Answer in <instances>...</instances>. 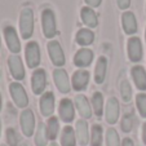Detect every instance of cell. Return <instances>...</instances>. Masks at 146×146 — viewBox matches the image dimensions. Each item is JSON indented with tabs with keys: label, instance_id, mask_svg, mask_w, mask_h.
<instances>
[{
	"label": "cell",
	"instance_id": "1",
	"mask_svg": "<svg viewBox=\"0 0 146 146\" xmlns=\"http://www.w3.org/2000/svg\"><path fill=\"white\" fill-rule=\"evenodd\" d=\"M19 30L23 39H29L34 33V12L31 8H25L19 16Z\"/></svg>",
	"mask_w": 146,
	"mask_h": 146
},
{
	"label": "cell",
	"instance_id": "2",
	"mask_svg": "<svg viewBox=\"0 0 146 146\" xmlns=\"http://www.w3.org/2000/svg\"><path fill=\"white\" fill-rule=\"evenodd\" d=\"M41 23H43V31L47 38H53L57 34L56 27V17L52 9H44L41 12Z\"/></svg>",
	"mask_w": 146,
	"mask_h": 146
},
{
	"label": "cell",
	"instance_id": "3",
	"mask_svg": "<svg viewBox=\"0 0 146 146\" xmlns=\"http://www.w3.org/2000/svg\"><path fill=\"white\" fill-rule=\"evenodd\" d=\"M9 91H11V94L13 97L14 102L18 108H26L29 104V98L27 94H26L23 87L19 84V83H12L9 86Z\"/></svg>",
	"mask_w": 146,
	"mask_h": 146
},
{
	"label": "cell",
	"instance_id": "4",
	"mask_svg": "<svg viewBox=\"0 0 146 146\" xmlns=\"http://www.w3.org/2000/svg\"><path fill=\"white\" fill-rule=\"evenodd\" d=\"M48 52H49L50 60H52V62L56 66H64L65 54H64V50H62V48H61L58 41L52 40L48 43Z\"/></svg>",
	"mask_w": 146,
	"mask_h": 146
},
{
	"label": "cell",
	"instance_id": "5",
	"mask_svg": "<svg viewBox=\"0 0 146 146\" xmlns=\"http://www.w3.org/2000/svg\"><path fill=\"white\" fill-rule=\"evenodd\" d=\"M26 61L29 67L34 69L40 64V49L36 41H31L26 45Z\"/></svg>",
	"mask_w": 146,
	"mask_h": 146
},
{
	"label": "cell",
	"instance_id": "6",
	"mask_svg": "<svg viewBox=\"0 0 146 146\" xmlns=\"http://www.w3.org/2000/svg\"><path fill=\"white\" fill-rule=\"evenodd\" d=\"M4 35H5L7 45H8L9 50L13 53H18L21 50V43L18 40V35H17L14 27L12 26H5L4 27Z\"/></svg>",
	"mask_w": 146,
	"mask_h": 146
},
{
	"label": "cell",
	"instance_id": "7",
	"mask_svg": "<svg viewBox=\"0 0 146 146\" xmlns=\"http://www.w3.org/2000/svg\"><path fill=\"white\" fill-rule=\"evenodd\" d=\"M9 70L12 72V76L17 80H22L25 78V69H23L22 61L17 54H13L8 58Z\"/></svg>",
	"mask_w": 146,
	"mask_h": 146
},
{
	"label": "cell",
	"instance_id": "8",
	"mask_svg": "<svg viewBox=\"0 0 146 146\" xmlns=\"http://www.w3.org/2000/svg\"><path fill=\"white\" fill-rule=\"evenodd\" d=\"M128 56L132 62H138L142 58V45L137 36H133L128 40Z\"/></svg>",
	"mask_w": 146,
	"mask_h": 146
},
{
	"label": "cell",
	"instance_id": "9",
	"mask_svg": "<svg viewBox=\"0 0 146 146\" xmlns=\"http://www.w3.org/2000/svg\"><path fill=\"white\" fill-rule=\"evenodd\" d=\"M31 84H33V91L35 94H40L44 91L45 86H47V76H45V71L43 69H38L34 71L33 79H31Z\"/></svg>",
	"mask_w": 146,
	"mask_h": 146
},
{
	"label": "cell",
	"instance_id": "10",
	"mask_svg": "<svg viewBox=\"0 0 146 146\" xmlns=\"http://www.w3.org/2000/svg\"><path fill=\"white\" fill-rule=\"evenodd\" d=\"M21 127L25 133V136L30 137L34 133V128H35V118H34V113L31 110H25L21 114Z\"/></svg>",
	"mask_w": 146,
	"mask_h": 146
},
{
	"label": "cell",
	"instance_id": "11",
	"mask_svg": "<svg viewBox=\"0 0 146 146\" xmlns=\"http://www.w3.org/2000/svg\"><path fill=\"white\" fill-rule=\"evenodd\" d=\"M53 76H54V82L58 91L61 93H67L70 91V83L66 71L64 69H56L54 72H53Z\"/></svg>",
	"mask_w": 146,
	"mask_h": 146
},
{
	"label": "cell",
	"instance_id": "12",
	"mask_svg": "<svg viewBox=\"0 0 146 146\" xmlns=\"http://www.w3.org/2000/svg\"><path fill=\"white\" fill-rule=\"evenodd\" d=\"M119 118V102L115 97L109 98L108 105H106V120L108 123L114 124L116 123Z\"/></svg>",
	"mask_w": 146,
	"mask_h": 146
},
{
	"label": "cell",
	"instance_id": "13",
	"mask_svg": "<svg viewBox=\"0 0 146 146\" xmlns=\"http://www.w3.org/2000/svg\"><path fill=\"white\" fill-rule=\"evenodd\" d=\"M53 110H54V96L52 92H48L40 98V113L44 116H49L53 114Z\"/></svg>",
	"mask_w": 146,
	"mask_h": 146
},
{
	"label": "cell",
	"instance_id": "14",
	"mask_svg": "<svg viewBox=\"0 0 146 146\" xmlns=\"http://www.w3.org/2000/svg\"><path fill=\"white\" fill-rule=\"evenodd\" d=\"M121 25L128 35H132L137 31V21L132 12H124L121 16Z\"/></svg>",
	"mask_w": 146,
	"mask_h": 146
},
{
	"label": "cell",
	"instance_id": "15",
	"mask_svg": "<svg viewBox=\"0 0 146 146\" xmlns=\"http://www.w3.org/2000/svg\"><path fill=\"white\" fill-rule=\"evenodd\" d=\"M58 111H60V116L61 119L64 121H66V123H69V121H71L72 119H74V106H72V102L70 101V100L65 98L62 100V101L60 102V109H58Z\"/></svg>",
	"mask_w": 146,
	"mask_h": 146
},
{
	"label": "cell",
	"instance_id": "16",
	"mask_svg": "<svg viewBox=\"0 0 146 146\" xmlns=\"http://www.w3.org/2000/svg\"><path fill=\"white\" fill-rule=\"evenodd\" d=\"M93 60V52L88 48H82L80 50H78V53L74 57V64L79 67L88 66Z\"/></svg>",
	"mask_w": 146,
	"mask_h": 146
},
{
	"label": "cell",
	"instance_id": "17",
	"mask_svg": "<svg viewBox=\"0 0 146 146\" xmlns=\"http://www.w3.org/2000/svg\"><path fill=\"white\" fill-rule=\"evenodd\" d=\"M89 80V72L86 70H78L72 76V87L76 91H82V89H86L87 84H88Z\"/></svg>",
	"mask_w": 146,
	"mask_h": 146
},
{
	"label": "cell",
	"instance_id": "18",
	"mask_svg": "<svg viewBox=\"0 0 146 146\" xmlns=\"http://www.w3.org/2000/svg\"><path fill=\"white\" fill-rule=\"evenodd\" d=\"M132 78L138 89L146 91V71L142 66H135L132 69Z\"/></svg>",
	"mask_w": 146,
	"mask_h": 146
},
{
	"label": "cell",
	"instance_id": "19",
	"mask_svg": "<svg viewBox=\"0 0 146 146\" xmlns=\"http://www.w3.org/2000/svg\"><path fill=\"white\" fill-rule=\"evenodd\" d=\"M80 17H82L83 22L86 23L88 27H96L98 25V18H97V14L93 12V9L89 8V7H84L80 11Z\"/></svg>",
	"mask_w": 146,
	"mask_h": 146
},
{
	"label": "cell",
	"instance_id": "20",
	"mask_svg": "<svg viewBox=\"0 0 146 146\" xmlns=\"http://www.w3.org/2000/svg\"><path fill=\"white\" fill-rule=\"evenodd\" d=\"M106 67H108V61H106V58L100 57L98 61H97L96 70H94V80H96V83L101 84V83L105 80Z\"/></svg>",
	"mask_w": 146,
	"mask_h": 146
},
{
	"label": "cell",
	"instance_id": "21",
	"mask_svg": "<svg viewBox=\"0 0 146 146\" xmlns=\"http://www.w3.org/2000/svg\"><path fill=\"white\" fill-rule=\"evenodd\" d=\"M76 137L80 145L88 143V124L86 120H79L76 123Z\"/></svg>",
	"mask_w": 146,
	"mask_h": 146
},
{
	"label": "cell",
	"instance_id": "22",
	"mask_svg": "<svg viewBox=\"0 0 146 146\" xmlns=\"http://www.w3.org/2000/svg\"><path fill=\"white\" fill-rule=\"evenodd\" d=\"M75 104H76V108L79 110V114L83 116V118H91L92 115V111H91V108H89V104L87 101V98L82 94L76 96L75 98Z\"/></svg>",
	"mask_w": 146,
	"mask_h": 146
},
{
	"label": "cell",
	"instance_id": "23",
	"mask_svg": "<svg viewBox=\"0 0 146 146\" xmlns=\"http://www.w3.org/2000/svg\"><path fill=\"white\" fill-rule=\"evenodd\" d=\"M75 40H76V43L80 45H89L92 41L94 40V35L88 29H82V30L78 31Z\"/></svg>",
	"mask_w": 146,
	"mask_h": 146
},
{
	"label": "cell",
	"instance_id": "24",
	"mask_svg": "<svg viewBox=\"0 0 146 146\" xmlns=\"http://www.w3.org/2000/svg\"><path fill=\"white\" fill-rule=\"evenodd\" d=\"M61 143L62 146H75V135L71 127H65L61 136Z\"/></svg>",
	"mask_w": 146,
	"mask_h": 146
},
{
	"label": "cell",
	"instance_id": "25",
	"mask_svg": "<svg viewBox=\"0 0 146 146\" xmlns=\"http://www.w3.org/2000/svg\"><path fill=\"white\" fill-rule=\"evenodd\" d=\"M47 140H48V131L44 124L40 123L38 125V131H36L35 142L38 146H45L47 145Z\"/></svg>",
	"mask_w": 146,
	"mask_h": 146
},
{
	"label": "cell",
	"instance_id": "26",
	"mask_svg": "<svg viewBox=\"0 0 146 146\" xmlns=\"http://www.w3.org/2000/svg\"><path fill=\"white\" fill-rule=\"evenodd\" d=\"M92 104H93V110L96 113L97 116H100L102 114V108H104V98L102 94L100 92H96L92 97Z\"/></svg>",
	"mask_w": 146,
	"mask_h": 146
},
{
	"label": "cell",
	"instance_id": "27",
	"mask_svg": "<svg viewBox=\"0 0 146 146\" xmlns=\"http://www.w3.org/2000/svg\"><path fill=\"white\" fill-rule=\"evenodd\" d=\"M101 142H102V128L100 125H93L92 137H91L92 146H101Z\"/></svg>",
	"mask_w": 146,
	"mask_h": 146
},
{
	"label": "cell",
	"instance_id": "28",
	"mask_svg": "<svg viewBox=\"0 0 146 146\" xmlns=\"http://www.w3.org/2000/svg\"><path fill=\"white\" fill-rule=\"evenodd\" d=\"M120 93H121V98L124 102H129L132 98V89H131L129 83L127 80H123L120 84Z\"/></svg>",
	"mask_w": 146,
	"mask_h": 146
},
{
	"label": "cell",
	"instance_id": "29",
	"mask_svg": "<svg viewBox=\"0 0 146 146\" xmlns=\"http://www.w3.org/2000/svg\"><path fill=\"white\" fill-rule=\"evenodd\" d=\"M47 131H48V137L52 138V140H54L56 136H57V132H58V120H57V118L52 116V118L48 120Z\"/></svg>",
	"mask_w": 146,
	"mask_h": 146
},
{
	"label": "cell",
	"instance_id": "30",
	"mask_svg": "<svg viewBox=\"0 0 146 146\" xmlns=\"http://www.w3.org/2000/svg\"><path fill=\"white\" fill-rule=\"evenodd\" d=\"M106 142H108V146H119L120 145L118 132H116L114 128H109L108 129V133H106Z\"/></svg>",
	"mask_w": 146,
	"mask_h": 146
},
{
	"label": "cell",
	"instance_id": "31",
	"mask_svg": "<svg viewBox=\"0 0 146 146\" xmlns=\"http://www.w3.org/2000/svg\"><path fill=\"white\" fill-rule=\"evenodd\" d=\"M136 102H137V108L140 110V114L146 118V94L140 93L136 97Z\"/></svg>",
	"mask_w": 146,
	"mask_h": 146
},
{
	"label": "cell",
	"instance_id": "32",
	"mask_svg": "<svg viewBox=\"0 0 146 146\" xmlns=\"http://www.w3.org/2000/svg\"><path fill=\"white\" fill-rule=\"evenodd\" d=\"M133 127V115L132 114H127V115L123 116V120H121V129L123 132H129Z\"/></svg>",
	"mask_w": 146,
	"mask_h": 146
},
{
	"label": "cell",
	"instance_id": "33",
	"mask_svg": "<svg viewBox=\"0 0 146 146\" xmlns=\"http://www.w3.org/2000/svg\"><path fill=\"white\" fill-rule=\"evenodd\" d=\"M7 141H8L9 146L18 145V137H17V133L13 128H8L7 129Z\"/></svg>",
	"mask_w": 146,
	"mask_h": 146
},
{
	"label": "cell",
	"instance_id": "34",
	"mask_svg": "<svg viewBox=\"0 0 146 146\" xmlns=\"http://www.w3.org/2000/svg\"><path fill=\"white\" fill-rule=\"evenodd\" d=\"M116 3L120 9H127L131 5V0H116Z\"/></svg>",
	"mask_w": 146,
	"mask_h": 146
},
{
	"label": "cell",
	"instance_id": "35",
	"mask_svg": "<svg viewBox=\"0 0 146 146\" xmlns=\"http://www.w3.org/2000/svg\"><path fill=\"white\" fill-rule=\"evenodd\" d=\"M86 3L94 8V7H98L101 4V0H86Z\"/></svg>",
	"mask_w": 146,
	"mask_h": 146
},
{
	"label": "cell",
	"instance_id": "36",
	"mask_svg": "<svg viewBox=\"0 0 146 146\" xmlns=\"http://www.w3.org/2000/svg\"><path fill=\"white\" fill-rule=\"evenodd\" d=\"M121 146H133L132 140H131V138H124L123 145H121Z\"/></svg>",
	"mask_w": 146,
	"mask_h": 146
},
{
	"label": "cell",
	"instance_id": "37",
	"mask_svg": "<svg viewBox=\"0 0 146 146\" xmlns=\"http://www.w3.org/2000/svg\"><path fill=\"white\" fill-rule=\"evenodd\" d=\"M142 140L146 143V123L143 124V127H142Z\"/></svg>",
	"mask_w": 146,
	"mask_h": 146
},
{
	"label": "cell",
	"instance_id": "38",
	"mask_svg": "<svg viewBox=\"0 0 146 146\" xmlns=\"http://www.w3.org/2000/svg\"><path fill=\"white\" fill-rule=\"evenodd\" d=\"M49 146H58V145H57V143H54V142H52Z\"/></svg>",
	"mask_w": 146,
	"mask_h": 146
},
{
	"label": "cell",
	"instance_id": "39",
	"mask_svg": "<svg viewBox=\"0 0 146 146\" xmlns=\"http://www.w3.org/2000/svg\"><path fill=\"white\" fill-rule=\"evenodd\" d=\"M21 146H29V143H27V142H23V143H22V145H21Z\"/></svg>",
	"mask_w": 146,
	"mask_h": 146
},
{
	"label": "cell",
	"instance_id": "40",
	"mask_svg": "<svg viewBox=\"0 0 146 146\" xmlns=\"http://www.w3.org/2000/svg\"><path fill=\"white\" fill-rule=\"evenodd\" d=\"M0 109H1V96H0Z\"/></svg>",
	"mask_w": 146,
	"mask_h": 146
},
{
	"label": "cell",
	"instance_id": "41",
	"mask_svg": "<svg viewBox=\"0 0 146 146\" xmlns=\"http://www.w3.org/2000/svg\"><path fill=\"white\" fill-rule=\"evenodd\" d=\"M0 146H5V145H0Z\"/></svg>",
	"mask_w": 146,
	"mask_h": 146
},
{
	"label": "cell",
	"instance_id": "42",
	"mask_svg": "<svg viewBox=\"0 0 146 146\" xmlns=\"http://www.w3.org/2000/svg\"><path fill=\"white\" fill-rule=\"evenodd\" d=\"M0 128H1V125H0Z\"/></svg>",
	"mask_w": 146,
	"mask_h": 146
},
{
	"label": "cell",
	"instance_id": "43",
	"mask_svg": "<svg viewBox=\"0 0 146 146\" xmlns=\"http://www.w3.org/2000/svg\"><path fill=\"white\" fill-rule=\"evenodd\" d=\"M145 36H146V34H145Z\"/></svg>",
	"mask_w": 146,
	"mask_h": 146
}]
</instances>
